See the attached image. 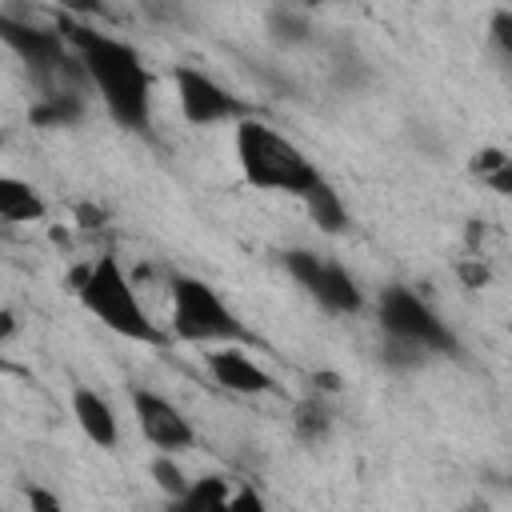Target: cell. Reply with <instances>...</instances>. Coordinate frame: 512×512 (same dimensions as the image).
Listing matches in <instances>:
<instances>
[{"label": "cell", "mask_w": 512, "mask_h": 512, "mask_svg": "<svg viewBox=\"0 0 512 512\" xmlns=\"http://www.w3.org/2000/svg\"><path fill=\"white\" fill-rule=\"evenodd\" d=\"M228 512H268V504H264V496H260L256 488H248V484H240V488H232V500H228Z\"/></svg>", "instance_id": "cell-20"}, {"label": "cell", "mask_w": 512, "mask_h": 512, "mask_svg": "<svg viewBox=\"0 0 512 512\" xmlns=\"http://www.w3.org/2000/svg\"><path fill=\"white\" fill-rule=\"evenodd\" d=\"M304 212H308V220L320 228V232H328V236H336V232H344L348 228V208H344V200H340V192L328 184V180H320L304 200Z\"/></svg>", "instance_id": "cell-14"}, {"label": "cell", "mask_w": 512, "mask_h": 512, "mask_svg": "<svg viewBox=\"0 0 512 512\" xmlns=\"http://www.w3.org/2000/svg\"><path fill=\"white\" fill-rule=\"evenodd\" d=\"M32 124L40 128H64V124H76L84 116V104L76 92H44L36 104H32Z\"/></svg>", "instance_id": "cell-16"}, {"label": "cell", "mask_w": 512, "mask_h": 512, "mask_svg": "<svg viewBox=\"0 0 512 512\" xmlns=\"http://www.w3.org/2000/svg\"><path fill=\"white\" fill-rule=\"evenodd\" d=\"M172 336L184 344H208V348H240L252 344V332L240 324V316L220 300L212 284L200 276H176L172 280Z\"/></svg>", "instance_id": "cell-4"}, {"label": "cell", "mask_w": 512, "mask_h": 512, "mask_svg": "<svg viewBox=\"0 0 512 512\" xmlns=\"http://www.w3.org/2000/svg\"><path fill=\"white\" fill-rule=\"evenodd\" d=\"M284 268H288V276H292L324 312H332V316H356V312L364 308V292H360V284L348 276L344 264L324 260V256H316V252H308V248H292V252H284Z\"/></svg>", "instance_id": "cell-6"}, {"label": "cell", "mask_w": 512, "mask_h": 512, "mask_svg": "<svg viewBox=\"0 0 512 512\" xmlns=\"http://www.w3.org/2000/svg\"><path fill=\"white\" fill-rule=\"evenodd\" d=\"M292 428H296L300 440H320V436L328 432V412H324L316 400H304V404H296Z\"/></svg>", "instance_id": "cell-17"}, {"label": "cell", "mask_w": 512, "mask_h": 512, "mask_svg": "<svg viewBox=\"0 0 512 512\" xmlns=\"http://www.w3.org/2000/svg\"><path fill=\"white\" fill-rule=\"evenodd\" d=\"M236 164L252 188L288 192L300 200L324 180L320 168L292 140H284L276 128H268L264 120H252V116L236 124Z\"/></svg>", "instance_id": "cell-3"}, {"label": "cell", "mask_w": 512, "mask_h": 512, "mask_svg": "<svg viewBox=\"0 0 512 512\" xmlns=\"http://www.w3.org/2000/svg\"><path fill=\"white\" fill-rule=\"evenodd\" d=\"M460 512H492V508H488V504H484V500H472V504H464V508H460Z\"/></svg>", "instance_id": "cell-25"}, {"label": "cell", "mask_w": 512, "mask_h": 512, "mask_svg": "<svg viewBox=\"0 0 512 512\" xmlns=\"http://www.w3.org/2000/svg\"><path fill=\"white\" fill-rule=\"evenodd\" d=\"M460 280H464L468 288H484V284H488V264H484L480 256H468V260L460 264Z\"/></svg>", "instance_id": "cell-22"}, {"label": "cell", "mask_w": 512, "mask_h": 512, "mask_svg": "<svg viewBox=\"0 0 512 512\" xmlns=\"http://www.w3.org/2000/svg\"><path fill=\"white\" fill-rule=\"evenodd\" d=\"M204 368L212 376V384H220L224 392L236 396H280V384L268 368H260L252 356H244L240 348H208L204 352Z\"/></svg>", "instance_id": "cell-10"}, {"label": "cell", "mask_w": 512, "mask_h": 512, "mask_svg": "<svg viewBox=\"0 0 512 512\" xmlns=\"http://www.w3.org/2000/svg\"><path fill=\"white\" fill-rule=\"evenodd\" d=\"M316 384H320L324 392H336V388H340V376H336V372H316Z\"/></svg>", "instance_id": "cell-24"}, {"label": "cell", "mask_w": 512, "mask_h": 512, "mask_svg": "<svg viewBox=\"0 0 512 512\" xmlns=\"http://www.w3.org/2000/svg\"><path fill=\"white\" fill-rule=\"evenodd\" d=\"M232 480L224 476H200L188 484L184 496H176L164 512H228V500H232Z\"/></svg>", "instance_id": "cell-13"}, {"label": "cell", "mask_w": 512, "mask_h": 512, "mask_svg": "<svg viewBox=\"0 0 512 512\" xmlns=\"http://www.w3.org/2000/svg\"><path fill=\"white\" fill-rule=\"evenodd\" d=\"M44 200L40 192L20 180V176H0V220L8 224H32V220H44Z\"/></svg>", "instance_id": "cell-12"}, {"label": "cell", "mask_w": 512, "mask_h": 512, "mask_svg": "<svg viewBox=\"0 0 512 512\" xmlns=\"http://www.w3.org/2000/svg\"><path fill=\"white\" fill-rule=\"evenodd\" d=\"M132 416H136L140 436H144L156 452H164V456L184 452V448H192V444H196V432H192L188 416H184V412H180L164 392L136 388V392H132Z\"/></svg>", "instance_id": "cell-8"}, {"label": "cell", "mask_w": 512, "mask_h": 512, "mask_svg": "<svg viewBox=\"0 0 512 512\" xmlns=\"http://www.w3.org/2000/svg\"><path fill=\"white\" fill-rule=\"evenodd\" d=\"M100 220H104V212H100V208H92V204H84V208H80V224H84V228H100Z\"/></svg>", "instance_id": "cell-23"}, {"label": "cell", "mask_w": 512, "mask_h": 512, "mask_svg": "<svg viewBox=\"0 0 512 512\" xmlns=\"http://www.w3.org/2000/svg\"><path fill=\"white\" fill-rule=\"evenodd\" d=\"M152 480H156V484H160V488H164L172 500H176V496H184V492H188V484H192V480H184L180 464H176L172 456H164V452L152 460Z\"/></svg>", "instance_id": "cell-18"}, {"label": "cell", "mask_w": 512, "mask_h": 512, "mask_svg": "<svg viewBox=\"0 0 512 512\" xmlns=\"http://www.w3.org/2000/svg\"><path fill=\"white\" fill-rule=\"evenodd\" d=\"M28 512H64V504H60V496H56L52 488L32 484V488H28Z\"/></svg>", "instance_id": "cell-21"}, {"label": "cell", "mask_w": 512, "mask_h": 512, "mask_svg": "<svg viewBox=\"0 0 512 512\" xmlns=\"http://www.w3.org/2000/svg\"><path fill=\"white\" fill-rule=\"evenodd\" d=\"M72 288H76L80 304L108 332H116L124 340H136V344H164L160 324L148 316L144 300L136 296V288L124 276L116 256H100V260H88L84 268H76L72 272Z\"/></svg>", "instance_id": "cell-2"}, {"label": "cell", "mask_w": 512, "mask_h": 512, "mask_svg": "<svg viewBox=\"0 0 512 512\" xmlns=\"http://www.w3.org/2000/svg\"><path fill=\"white\" fill-rule=\"evenodd\" d=\"M468 172H472L484 188H492V192H500V196H512V156H508V152H500V148H480V152H472Z\"/></svg>", "instance_id": "cell-15"}, {"label": "cell", "mask_w": 512, "mask_h": 512, "mask_svg": "<svg viewBox=\"0 0 512 512\" xmlns=\"http://www.w3.org/2000/svg\"><path fill=\"white\" fill-rule=\"evenodd\" d=\"M0 36H4V44H8L40 80H56V76L68 72L64 64H76V52H72L68 36H60V32L32 28V24H16L12 16H0Z\"/></svg>", "instance_id": "cell-9"}, {"label": "cell", "mask_w": 512, "mask_h": 512, "mask_svg": "<svg viewBox=\"0 0 512 512\" xmlns=\"http://www.w3.org/2000/svg\"><path fill=\"white\" fill-rule=\"evenodd\" d=\"M72 416H76L80 432H84L96 448H116V440H120V420H116V408H112L96 388H76V392H72Z\"/></svg>", "instance_id": "cell-11"}, {"label": "cell", "mask_w": 512, "mask_h": 512, "mask_svg": "<svg viewBox=\"0 0 512 512\" xmlns=\"http://www.w3.org/2000/svg\"><path fill=\"white\" fill-rule=\"evenodd\" d=\"M376 320H380L388 340H400V344H408L416 352H444V356L460 352V340L448 328V320H440L436 308L420 292H412L404 284H388L380 292Z\"/></svg>", "instance_id": "cell-5"}, {"label": "cell", "mask_w": 512, "mask_h": 512, "mask_svg": "<svg viewBox=\"0 0 512 512\" xmlns=\"http://www.w3.org/2000/svg\"><path fill=\"white\" fill-rule=\"evenodd\" d=\"M68 44L80 60L84 80L100 92L108 116L120 128L144 132L152 120V72L140 60V52L116 36H104L88 24H64Z\"/></svg>", "instance_id": "cell-1"}, {"label": "cell", "mask_w": 512, "mask_h": 512, "mask_svg": "<svg viewBox=\"0 0 512 512\" xmlns=\"http://www.w3.org/2000/svg\"><path fill=\"white\" fill-rule=\"evenodd\" d=\"M488 40L496 44L500 56L512 60V8H496L492 20H488Z\"/></svg>", "instance_id": "cell-19"}, {"label": "cell", "mask_w": 512, "mask_h": 512, "mask_svg": "<svg viewBox=\"0 0 512 512\" xmlns=\"http://www.w3.org/2000/svg\"><path fill=\"white\" fill-rule=\"evenodd\" d=\"M172 84H176V100H180V112L188 124H240L248 120V104L224 88L220 80H212L208 72L192 68V64H180L172 72Z\"/></svg>", "instance_id": "cell-7"}]
</instances>
